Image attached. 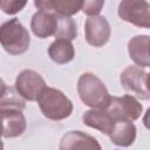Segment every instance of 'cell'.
I'll list each match as a JSON object with an SVG mask.
<instances>
[{
	"instance_id": "obj_1",
	"label": "cell",
	"mask_w": 150,
	"mask_h": 150,
	"mask_svg": "<svg viewBox=\"0 0 150 150\" xmlns=\"http://www.w3.org/2000/svg\"><path fill=\"white\" fill-rule=\"evenodd\" d=\"M77 94L82 103L91 109L105 110L111 101L103 81L93 73H83L77 80Z\"/></svg>"
},
{
	"instance_id": "obj_2",
	"label": "cell",
	"mask_w": 150,
	"mask_h": 150,
	"mask_svg": "<svg viewBox=\"0 0 150 150\" xmlns=\"http://www.w3.org/2000/svg\"><path fill=\"white\" fill-rule=\"evenodd\" d=\"M36 102L42 115L52 121L68 118L74 109L73 102L60 89L53 87H46L39 95Z\"/></svg>"
},
{
	"instance_id": "obj_3",
	"label": "cell",
	"mask_w": 150,
	"mask_h": 150,
	"mask_svg": "<svg viewBox=\"0 0 150 150\" xmlns=\"http://www.w3.org/2000/svg\"><path fill=\"white\" fill-rule=\"evenodd\" d=\"M0 43L4 50L9 55H21L28 50L30 36L19 19L13 18L1 25Z\"/></svg>"
},
{
	"instance_id": "obj_4",
	"label": "cell",
	"mask_w": 150,
	"mask_h": 150,
	"mask_svg": "<svg viewBox=\"0 0 150 150\" xmlns=\"http://www.w3.org/2000/svg\"><path fill=\"white\" fill-rule=\"evenodd\" d=\"M121 20L141 28H150V4L142 0H123L118 4Z\"/></svg>"
},
{
	"instance_id": "obj_5",
	"label": "cell",
	"mask_w": 150,
	"mask_h": 150,
	"mask_svg": "<svg viewBox=\"0 0 150 150\" xmlns=\"http://www.w3.org/2000/svg\"><path fill=\"white\" fill-rule=\"evenodd\" d=\"M146 75L148 73L143 68L128 66L120 75V83L129 95L141 100H150V94L146 89Z\"/></svg>"
},
{
	"instance_id": "obj_6",
	"label": "cell",
	"mask_w": 150,
	"mask_h": 150,
	"mask_svg": "<svg viewBox=\"0 0 150 150\" xmlns=\"http://www.w3.org/2000/svg\"><path fill=\"white\" fill-rule=\"evenodd\" d=\"M115 121L127 120L136 121L141 117L143 111V105L137 101L136 97L125 94L123 96H111L109 107L105 109Z\"/></svg>"
},
{
	"instance_id": "obj_7",
	"label": "cell",
	"mask_w": 150,
	"mask_h": 150,
	"mask_svg": "<svg viewBox=\"0 0 150 150\" xmlns=\"http://www.w3.org/2000/svg\"><path fill=\"white\" fill-rule=\"evenodd\" d=\"M46 87L43 77L32 69L20 71L14 83L15 90L25 101H36Z\"/></svg>"
},
{
	"instance_id": "obj_8",
	"label": "cell",
	"mask_w": 150,
	"mask_h": 150,
	"mask_svg": "<svg viewBox=\"0 0 150 150\" xmlns=\"http://www.w3.org/2000/svg\"><path fill=\"white\" fill-rule=\"evenodd\" d=\"M86 41L93 47H103L111 36V27L105 16H88L84 22Z\"/></svg>"
},
{
	"instance_id": "obj_9",
	"label": "cell",
	"mask_w": 150,
	"mask_h": 150,
	"mask_svg": "<svg viewBox=\"0 0 150 150\" xmlns=\"http://www.w3.org/2000/svg\"><path fill=\"white\" fill-rule=\"evenodd\" d=\"M59 150H102V146L94 136L80 130H70L62 136Z\"/></svg>"
},
{
	"instance_id": "obj_10",
	"label": "cell",
	"mask_w": 150,
	"mask_h": 150,
	"mask_svg": "<svg viewBox=\"0 0 150 150\" xmlns=\"http://www.w3.org/2000/svg\"><path fill=\"white\" fill-rule=\"evenodd\" d=\"M2 120V137L15 138L21 136L27 129V121L22 110L0 109Z\"/></svg>"
},
{
	"instance_id": "obj_11",
	"label": "cell",
	"mask_w": 150,
	"mask_h": 150,
	"mask_svg": "<svg viewBox=\"0 0 150 150\" xmlns=\"http://www.w3.org/2000/svg\"><path fill=\"white\" fill-rule=\"evenodd\" d=\"M57 27V16L47 11H36L30 20V29L39 39L54 36Z\"/></svg>"
},
{
	"instance_id": "obj_12",
	"label": "cell",
	"mask_w": 150,
	"mask_h": 150,
	"mask_svg": "<svg viewBox=\"0 0 150 150\" xmlns=\"http://www.w3.org/2000/svg\"><path fill=\"white\" fill-rule=\"evenodd\" d=\"M111 143L116 146L128 148L134 144L137 136V129L131 121L118 120L115 121L114 127L108 135Z\"/></svg>"
},
{
	"instance_id": "obj_13",
	"label": "cell",
	"mask_w": 150,
	"mask_h": 150,
	"mask_svg": "<svg viewBox=\"0 0 150 150\" xmlns=\"http://www.w3.org/2000/svg\"><path fill=\"white\" fill-rule=\"evenodd\" d=\"M149 35H135L128 41V54L132 62L141 68L150 67L149 57Z\"/></svg>"
},
{
	"instance_id": "obj_14",
	"label": "cell",
	"mask_w": 150,
	"mask_h": 150,
	"mask_svg": "<svg viewBox=\"0 0 150 150\" xmlns=\"http://www.w3.org/2000/svg\"><path fill=\"white\" fill-rule=\"evenodd\" d=\"M34 6L39 11H47L56 15L71 16L82 8V1L77 0H35Z\"/></svg>"
},
{
	"instance_id": "obj_15",
	"label": "cell",
	"mask_w": 150,
	"mask_h": 150,
	"mask_svg": "<svg viewBox=\"0 0 150 150\" xmlns=\"http://www.w3.org/2000/svg\"><path fill=\"white\" fill-rule=\"evenodd\" d=\"M82 122L89 128H94L104 135H109L114 127L115 120L107 110L89 109L83 112Z\"/></svg>"
},
{
	"instance_id": "obj_16",
	"label": "cell",
	"mask_w": 150,
	"mask_h": 150,
	"mask_svg": "<svg viewBox=\"0 0 150 150\" xmlns=\"http://www.w3.org/2000/svg\"><path fill=\"white\" fill-rule=\"evenodd\" d=\"M48 55L52 61L57 64H66L75 56V48L71 41L55 39L48 47Z\"/></svg>"
},
{
	"instance_id": "obj_17",
	"label": "cell",
	"mask_w": 150,
	"mask_h": 150,
	"mask_svg": "<svg viewBox=\"0 0 150 150\" xmlns=\"http://www.w3.org/2000/svg\"><path fill=\"white\" fill-rule=\"evenodd\" d=\"M14 89L11 88V87H7L2 82L0 109H18V110H23L25 109V107H26L25 100Z\"/></svg>"
},
{
	"instance_id": "obj_18",
	"label": "cell",
	"mask_w": 150,
	"mask_h": 150,
	"mask_svg": "<svg viewBox=\"0 0 150 150\" xmlns=\"http://www.w3.org/2000/svg\"><path fill=\"white\" fill-rule=\"evenodd\" d=\"M56 16H57V27L54 36L56 39H63L68 41L76 39L77 25L75 20L71 16H62V15H56Z\"/></svg>"
},
{
	"instance_id": "obj_19",
	"label": "cell",
	"mask_w": 150,
	"mask_h": 150,
	"mask_svg": "<svg viewBox=\"0 0 150 150\" xmlns=\"http://www.w3.org/2000/svg\"><path fill=\"white\" fill-rule=\"evenodd\" d=\"M27 5V1H20V0H2L0 2V7L1 11L5 14H16L20 11H22V8Z\"/></svg>"
},
{
	"instance_id": "obj_20",
	"label": "cell",
	"mask_w": 150,
	"mask_h": 150,
	"mask_svg": "<svg viewBox=\"0 0 150 150\" xmlns=\"http://www.w3.org/2000/svg\"><path fill=\"white\" fill-rule=\"evenodd\" d=\"M104 6L103 0H94V1H82L81 11L88 16H97Z\"/></svg>"
},
{
	"instance_id": "obj_21",
	"label": "cell",
	"mask_w": 150,
	"mask_h": 150,
	"mask_svg": "<svg viewBox=\"0 0 150 150\" xmlns=\"http://www.w3.org/2000/svg\"><path fill=\"white\" fill-rule=\"evenodd\" d=\"M142 122H143L144 127H145L148 130H150V108H148L146 111L144 112L143 118H142Z\"/></svg>"
},
{
	"instance_id": "obj_22",
	"label": "cell",
	"mask_w": 150,
	"mask_h": 150,
	"mask_svg": "<svg viewBox=\"0 0 150 150\" xmlns=\"http://www.w3.org/2000/svg\"><path fill=\"white\" fill-rule=\"evenodd\" d=\"M146 89L150 94V73H148V75H146Z\"/></svg>"
},
{
	"instance_id": "obj_23",
	"label": "cell",
	"mask_w": 150,
	"mask_h": 150,
	"mask_svg": "<svg viewBox=\"0 0 150 150\" xmlns=\"http://www.w3.org/2000/svg\"><path fill=\"white\" fill-rule=\"evenodd\" d=\"M149 57H150V42H149Z\"/></svg>"
}]
</instances>
